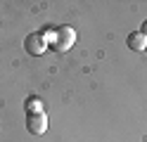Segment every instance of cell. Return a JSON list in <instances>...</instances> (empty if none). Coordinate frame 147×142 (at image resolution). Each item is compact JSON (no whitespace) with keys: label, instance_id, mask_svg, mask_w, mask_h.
Wrapping results in <instances>:
<instances>
[{"label":"cell","instance_id":"1","mask_svg":"<svg viewBox=\"0 0 147 142\" xmlns=\"http://www.w3.org/2000/svg\"><path fill=\"white\" fill-rule=\"evenodd\" d=\"M74 43H76V31L69 26H59L57 31H55V40H52V47L57 52H67L74 47Z\"/></svg>","mask_w":147,"mask_h":142},{"label":"cell","instance_id":"5","mask_svg":"<svg viewBox=\"0 0 147 142\" xmlns=\"http://www.w3.org/2000/svg\"><path fill=\"white\" fill-rule=\"evenodd\" d=\"M24 107H26V114H40V111H43V107H40V100L36 97V95H31V97H26Z\"/></svg>","mask_w":147,"mask_h":142},{"label":"cell","instance_id":"2","mask_svg":"<svg viewBox=\"0 0 147 142\" xmlns=\"http://www.w3.org/2000/svg\"><path fill=\"white\" fill-rule=\"evenodd\" d=\"M26 130L31 133V135H43L45 130H48V118H45V114H26Z\"/></svg>","mask_w":147,"mask_h":142},{"label":"cell","instance_id":"6","mask_svg":"<svg viewBox=\"0 0 147 142\" xmlns=\"http://www.w3.org/2000/svg\"><path fill=\"white\" fill-rule=\"evenodd\" d=\"M140 33H142V36H145V38H147V22H145V24H142V28H140Z\"/></svg>","mask_w":147,"mask_h":142},{"label":"cell","instance_id":"4","mask_svg":"<svg viewBox=\"0 0 147 142\" xmlns=\"http://www.w3.org/2000/svg\"><path fill=\"white\" fill-rule=\"evenodd\" d=\"M126 45L131 47V50H135V52H142V50H147V38L140 31H133L131 36L126 38Z\"/></svg>","mask_w":147,"mask_h":142},{"label":"cell","instance_id":"3","mask_svg":"<svg viewBox=\"0 0 147 142\" xmlns=\"http://www.w3.org/2000/svg\"><path fill=\"white\" fill-rule=\"evenodd\" d=\"M45 47H48V43H45V38H43L40 33H29V36H26V40H24V50L29 52L31 57L43 55Z\"/></svg>","mask_w":147,"mask_h":142}]
</instances>
